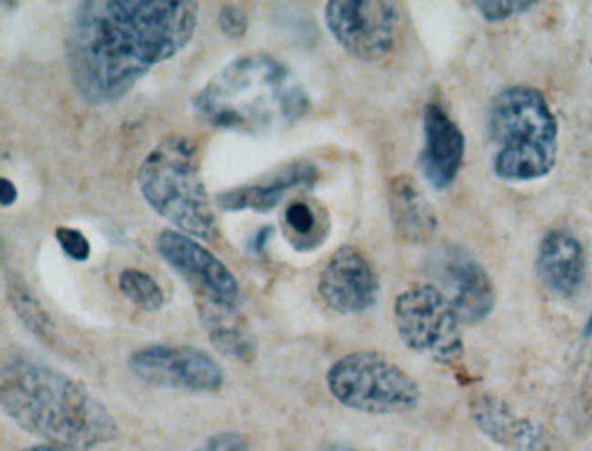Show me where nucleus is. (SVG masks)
I'll use <instances>...</instances> for the list:
<instances>
[{
    "instance_id": "nucleus-1",
    "label": "nucleus",
    "mask_w": 592,
    "mask_h": 451,
    "mask_svg": "<svg viewBox=\"0 0 592 451\" xmlns=\"http://www.w3.org/2000/svg\"><path fill=\"white\" fill-rule=\"evenodd\" d=\"M199 23L191 0H86L66 28V65L89 105L120 101L157 65L181 53Z\"/></svg>"
},
{
    "instance_id": "nucleus-2",
    "label": "nucleus",
    "mask_w": 592,
    "mask_h": 451,
    "mask_svg": "<svg viewBox=\"0 0 592 451\" xmlns=\"http://www.w3.org/2000/svg\"><path fill=\"white\" fill-rule=\"evenodd\" d=\"M0 406L23 431L65 450H93L118 436L113 414L82 382L26 356L4 361Z\"/></svg>"
},
{
    "instance_id": "nucleus-3",
    "label": "nucleus",
    "mask_w": 592,
    "mask_h": 451,
    "mask_svg": "<svg viewBox=\"0 0 592 451\" xmlns=\"http://www.w3.org/2000/svg\"><path fill=\"white\" fill-rule=\"evenodd\" d=\"M193 107L210 126L262 134L301 120L311 101L277 57L250 53L233 59L209 80L193 97Z\"/></svg>"
},
{
    "instance_id": "nucleus-4",
    "label": "nucleus",
    "mask_w": 592,
    "mask_h": 451,
    "mask_svg": "<svg viewBox=\"0 0 592 451\" xmlns=\"http://www.w3.org/2000/svg\"><path fill=\"white\" fill-rule=\"evenodd\" d=\"M488 134L497 146L492 169L499 179L528 182L553 172L559 126L542 90L513 86L499 92L488 109Z\"/></svg>"
},
{
    "instance_id": "nucleus-5",
    "label": "nucleus",
    "mask_w": 592,
    "mask_h": 451,
    "mask_svg": "<svg viewBox=\"0 0 592 451\" xmlns=\"http://www.w3.org/2000/svg\"><path fill=\"white\" fill-rule=\"evenodd\" d=\"M138 186L149 207L178 231L207 243L221 231L202 176L199 145L186 136H168L138 169Z\"/></svg>"
},
{
    "instance_id": "nucleus-6",
    "label": "nucleus",
    "mask_w": 592,
    "mask_h": 451,
    "mask_svg": "<svg viewBox=\"0 0 592 451\" xmlns=\"http://www.w3.org/2000/svg\"><path fill=\"white\" fill-rule=\"evenodd\" d=\"M333 399L348 410L371 415H398L417 408L419 384L396 363L375 351H356L327 372Z\"/></svg>"
},
{
    "instance_id": "nucleus-7",
    "label": "nucleus",
    "mask_w": 592,
    "mask_h": 451,
    "mask_svg": "<svg viewBox=\"0 0 592 451\" xmlns=\"http://www.w3.org/2000/svg\"><path fill=\"white\" fill-rule=\"evenodd\" d=\"M393 316L396 332L410 351L440 364H454L463 358V323L433 283H417L402 292L394 301Z\"/></svg>"
},
{
    "instance_id": "nucleus-8",
    "label": "nucleus",
    "mask_w": 592,
    "mask_h": 451,
    "mask_svg": "<svg viewBox=\"0 0 592 451\" xmlns=\"http://www.w3.org/2000/svg\"><path fill=\"white\" fill-rule=\"evenodd\" d=\"M323 15L335 42L358 61H381L396 46L400 11L394 2L331 0Z\"/></svg>"
},
{
    "instance_id": "nucleus-9",
    "label": "nucleus",
    "mask_w": 592,
    "mask_h": 451,
    "mask_svg": "<svg viewBox=\"0 0 592 451\" xmlns=\"http://www.w3.org/2000/svg\"><path fill=\"white\" fill-rule=\"evenodd\" d=\"M128 366L136 379L148 385L193 395L218 393L224 384L221 364L191 345H145L130 354Z\"/></svg>"
},
{
    "instance_id": "nucleus-10",
    "label": "nucleus",
    "mask_w": 592,
    "mask_h": 451,
    "mask_svg": "<svg viewBox=\"0 0 592 451\" xmlns=\"http://www.w3.org/2000/svg\"><path fill=\"white\" fill-rule=\"evenodd\" d=\"M433 285L455 309L463 325H478L495 309L497 293L490 272L459 245H442L431 255Z\"/></svg>"
},
{
    "instance_id": "nucleus-11",
    "label": "nucleus",
    "mask_w": 592,
    "mask_h": 451,
    "mask_svg": "<svg viewBox=\"0 0 592 451\" xmlns=\"http://www.w3.org/2000/svg\"><path fill=\"white\" fill-rule=\"evenodd\" d=\"M155 245L167 264L193 290L197 302L239 304L240 285L237 278L193 236L164 230L157 236Z\"/></svg>"
},
{
    "instance_id": "nucleus-12",
    "label": "nucleus",
    "mask_w": 592,
    "mask_h": 451,
    "mask_svg": "<svg viewBox=\"0 0 592 451\" xmlns=\"http://www.w3.org/2000/svg\"><path fill=\"white\" fill-rule=\"evenodd\" d=\"M318 293L339 314H363L377 304L381 285L369 259L356 247L342 245L320 272Z\"/></svg>"
},
{
    "instance_id": "nucleus-13",
    "label": "nucleus",
    "mask_w": 592,
    "mask_h": 451,
    "mask_svg": "<svg viewBox=\"0 0 592 451\" xmlns=\"http://www.w3.org/2000/svg\"><path fill=\"white\" fill-rule=\"evenodd\" d=\"M424 146L419 155V169L424 179L438 191L454 184L465 157V136L461 127L440 105L429 103L423 111Z\"/></svg>"
},
{
    "instance_id": "nucleus-14",
    "label": "nucleus",
    "mask_w": 592,
    "mask_h": 451,
    "mask_svg": "<svg viewBox=\"0 0 592 451\" xmlns=\"http://www.w3.org/2000/svg\"><path fill=\"white\" fill-rule=\"evenodd\" d=\"M475 425L490 441L507 451H549L551 434L544 425L519 416L504 399L494 395L476 396L469 405Z\"/></svg>"
},
{
    "instance_id": "nucleus-15",
    "label": "nucleus",
    "mask_w": 592,
    "mask_h": 451,
    "mask_svg": "<svg viewBox=\"0 0 592 451\" xmlns=\"http://www.w3.org/2000/svg\"><path fill=\"white\" fill-rule=\"evenodd\" d=\"M316 179L318 170L313 163H289L262 180L222 191L216 197V205L226 212L254 210L266 214L271 212L291 190L313 188Z\"/></svg>"
},
{
    "instance_id": "nucleus-16",
    "label": "nucleus",
    "mask_w": 592,
    "mask_h": 451,
    "mask_svg": "<svg viewBox=\"0 0 592 451\" xmlns=\"http://www.w3.org/2000/svg\"><path fill=\"white\" fill-rule=\"evenodd\" d=\"M538 278L559 297H574L586 280V252L570 231L551 230L537 253Z\"/></svg>"
},
{
    "instance_id": "nucleus-17",
    "label": "nucleus",
    "mask_w": 592,
    "mask_h": 451,
    "mask_svg": "<svg viewBox=\"0 0 592 451\" xmlns=\"http://www.w3.org/2000/svg\"><path fill=\"white\" fill-rule=\"evenodd\" d=\"M388 209L394 233L405 243H427L438 230V216L431 201L410 176L389 180Z\"/></svg>"
},
{
    "instance_id": "nucleus-18",
    "label": "nucleus",
    "mask_w": 592,
    "mask_h": 451,
    "mask_svg": "<svg viewBox=\"0 0 592 451\" xmlns=\"http://www.w3.org/2000/svg\"><path fill=\"white\" fill-rule=\"evenodd\" d=\"M199 320L218 353L249 364L258 356V339L241 316L239 304L197 302Z\"/></svg>"
},
{
    "instance_id": "nucleus-19",
    "label": "nucleus",
    "mask_w": 592,
    "mask_h": 451,
    "mask_svg": "<svg viewBox=\"0 0 592 451\" xmlns=\"http://www.w3.org/2000/svg\"><path fill=\"white\" fill-rule=\"evenodd\" d=\"M281 231L294 251L311 252L329 238L331 216L316 200H294L283 210Z\"/></svg>"
},
{
    "instance_id": "nucleus-20",
    "label": "nucleus",
    "mask_w": 592,
    "mask_h": 451,
    "mask_svg": "<svg viewBox=\"0 0 592 451\" xmlns=\"http://www.w3.org/2000/svg\"><path fill=\"white\" fill-rule=\"evenodd\" d=\"M5 285H7L11 306L16 311L23 325L26 326L34 335H37L40 341L42 339L49 341L55 333V323L49 318V314L44 311L42 304L38 302L37 297L32 293L26 282L16 272H7Z\"/></svg>"
},
{
    "instance_id": "nucleus-21",
    "label": "nucleus",
    "mask_w": 592,
    "mask_h": 451,
    "mask_svg": "<svg viewBox=\"0 0 592 451\" xmlns=\"http://www.w3.org/2000/svg\"><path fill=\"white\" fill-rule=\"evenodd\" d=\"M118 289L134 306L147 313H157L166 304L160 285L145 271L132 268L122 271L118 274Z\"/></svg>"
},
{
    "instance_id": "nucleus-22",
    "label": "nucleus",
    "mask_w": 592,
    "mask_h": 451,
    "mask_svg": "<svg viewBox=\"0 0 592 451\" xmlns=\"http://www.w3.org/2000/svg\"><path fill=\"white\" fill-rule=\"evenodd\" d=\"M478 13L488 23H502L505 19L525 15L537 7L536 0H480L475 2Z\"/></svg>"
},
{
    "instance_id": "nucleus-23",
    "label": "nucleus",
    "mask_w": 592,
    "mask_h": 451,
    "mask_svg": "<svg viewBox=\"0 0 592 451\" xmlns=\"http://www.w3.org/2000/svg\"><path fill=\"white\" fill-rule=\"evenodd\" d=\"M55 238L61 251L77 262H84L91 257V241L82 231L75 228L59 226L55 230Z\"/></svg>"
},
{
    "instance_id": "nucleus-24",
    "label": "nucleus",
    "mask_w": 592,
    "mask_h": 451,
    "mask_svg": "<svg viewBox=\"0 0 592 451\" xmlns=\"http://www.w3.org/2000/svg\"><path fill=\"white\" fill-rule=\"evenodd\" d=\"M218 23H219L222 34L233 40L241 38L249 30L247 11L241 7L240 4H235V2L222 4L219 15H218Z\"/></svg>"
},
{
    "instance_id": "nucleus-25",
    "label": "nucleus",
    "mask_w": 592,
    "mask_h": 451,
    "mask_svg": "<svg viewBox=\"0 0 592 451\" xmlns=\"http://www.w3.org/2000/svg\"><path fill=\"white\" fill-rule=\"evenodd\" d=\"M195 451H250V445L243 434L222 431L207 437Z\"/></svg>"
},
{
    "instance_id": "nucleus-26",
    "label": "nucleus",
    "mask_w": 592,
    "mask_h": 451,
    "mask_svg": "<svg viewBox=\"0 0 592 451\" xmlns=\"http://www.w3.org/2000/svg\"><path fill=\"white\" fill-rule=\"evenodd\" d=\"M18 200V190L16 186L5 178L0 179V205L2 207H11Z\"/></svg>"
},
{
    "instance_id": "nucleus-27",
    "label": "nucleus",
    "mask_w": 592,
    "mask_h": 451,
    "mask_svg": "<svg viewBox=\"0 0 592 451\" xmlns=\"http://www.w3.org/2000/svg\"><path fill=\"white\" fill-rule=\"evenodd\" d=\"M271 233H273V228H271V226H268V228L260 230V233H258V236H256V241H254L252 249H254V251H262V247L266 245V241H268V238L271 236Z\"/></svg>"
},
{
    "instance_id": "nucleus-28",
    "label": "nucleus",
    "mask_w": 592,
    "mask_h": 451,
    "mask_svg": "<svg viewBox=\"0 0 592 451\" xmlns=\"http://www.w3.org/2000/svg\"><path fill=\"white\" fill-rule=\"evenodd\" d=\"M23 451H70L65 450V448H59V446H55V445H37V446H30L26 450Z\"/></svg>"
},
{
    "instance_id": "nucleus-29",
    "label": "nucleus",
    "mask_w": 592,
    "mask_h": 451,
    "mask_svg": "<svg viewBox=\"0 0 592 451\" xmlns=\"http://www.w3.org/2000/svg\"><path fill=\"white\" fill-rule=\"evenodd\" d=\"M320 451H356L352 450V446H346V445H329V446H323Z\"/></svg>"
},
{
    "instance_id": "nucleus-30",
    "label": "nucleus",
    "mask_w": 592,
    "mask_h": 451,
    "mask_svg": "<svg viewBox=\"0 0 592 451\" xmlns=\"http://www.w3.org/2000/svg\"><path fill=\"white\" fill-rule=\"evenodd\" d=\"M584 335L589 339V337H592V311L591 314H589V318H587V323H586V326H584Z\"/></svg>"
}]
</instances>
